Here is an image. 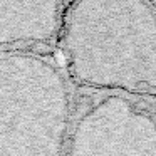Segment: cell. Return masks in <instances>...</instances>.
I'll return each instance as SVG.
<instances>
[{"mask_svg":"<svg viewBox=\"0 0 156 156\" xmlns=\"http://www.w3.org/2000/svg\"><path fill=\"white\" fill-rule=\"evenodd\" d=\"M64 156H156V114L131 96L99 94L76 112Z\"/></svg>","mask_w":156,"mask_h":156,"instance_id":"cell-3","label":"cell"},{"mask_svg":"<svg viewBox=\"0 0 156 156\" xmlns=\"http://www.w3.org/2000/svg\"><path fill=\"white\" fill-rule=\"evenodd\" d=\"M67 2H0V52L57 42Z\"/></svg>","mask_w":156,"mask_h":156,"instance_id":"cell-4","label":"cell"},{"mask_svg":"<svg viewBox=\"0 0 156 156\" xmlns=\"http://www.w3.org/2000/svg\"><path fill=\"white\" fill-rule=\"evenodd\" d=\"M74 116L72 82L57 57L0 52V156H64Z\"/></svg>","mask_w":156,"mask_h":156,"instance_id":"cell-2","label":"cell"},{"mask_svg":"<svg viewBox=\"0 0 156 156\" xmlns=\"http://www.w3.org/2000/svg\"><path fill=\"white\" fill-rule=\"evenodd\" d=\"M57 47L72 86L99 94L156 96L154 2H67Z\"/></svg>","mask_w":156,"mask_h":156,"instance_id":"cell-1","label":"cell"}]
</instances>
